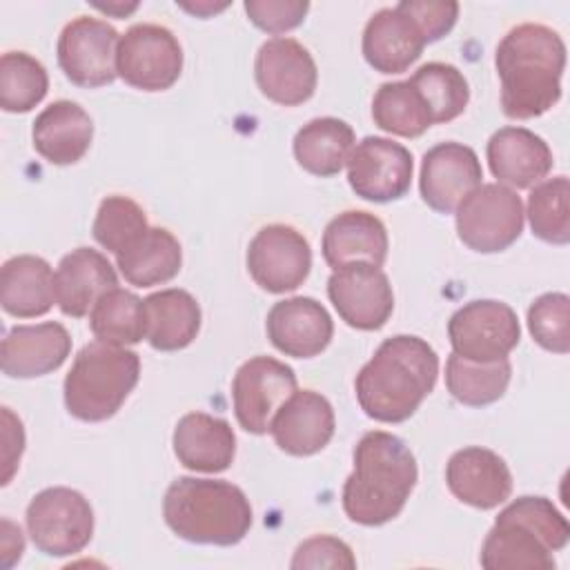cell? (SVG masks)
<instances>
[{
	"instance_id": "5",
	"label": "cell",
	"mask_w": 570,
	"mask_h": 570,
	"mask_svg": "<svg viewBox=\"0 0 570 570\" xmlns=\"http://www.w3.org/2000/svg\"><path fill=\"white\" fill-rule=\"evenodd\" d=\"M163 517L169 530L189 543L236 546L249 532L254 514L238 485L178 476L165 492Z\"/></svg>"
},
{
	"instance_id": "30",
	"label": "cell",
	"mask_w": 570,
	"mask_h": 570,
	"mask_svg": "<svg viewBox=\"0 0 570 570\" xmlns=\"http://www.w3.org/2000/svg\"><path fill=\"white\" fill-rule=\"evenodd\" d=\"M296 163L321 178L336 176L354 149V129L334 116L305 122L292 142Z\"/></svg>"
},
{
	"instance_id": "17",
	"label": "cell",
	"mask_w": 570,
	"mask_h": 570,
	"mask_svg": "<svg viewBox=\"0 0 570 570\" xmlns=\"http://www.w3.org/2000/svg\"><path fill=\"white\" fill-rule=\"evenodd\" d=\"M483 169L476 151L463 142H439L423 154L419 191L428 207L452 214L459 203L481 185Z\"/></svg>"
},
{
	"instance_id": "39",
	"label": "cell",
	"mask_w": 570,
	"mask_h": 570,
	"mask_svg": "<svg viewBox=\"0 0 570 570\" xmlns=\"http://www.w3.org/2000/svg\"><path fill=\"white\" fill-rule=\"evenodd\" d=\"M528 330L548 352H570V298L563 292L541 294L528 307Z\"/></svg>"
},
{
	"instance_id": "26",
	"label": "cell",
	"mask_w": 570,
	"mask_h": 570,
	"mask_svg": "<svg viewBox=\"0 0 570 570\" xmlns=\"http://www.w3.org/2000/svg\"><path fill=\"white\" fill-rule=\"evenodd\" d=\"M94 120L73 100H56L47 105L33 120V149L51 165L78 163L91 145Z\"/></svg>"
},
{
	"instance_id": "13",
	"label": "cell",
	"mask_w": 570,
	"mask_h": 570,
	"mask_svg": "<svg viewBox=\"0 0 570 570\" xmlns=\"http://www.w3.org/2000/svg\"><path fill=\"white\" fill-rule=\"evenodd\" d=\"M312 269L307 238L292 225L272 223L261 227L247 247V272L269 294L294 292Z\"/></svg>"
},
{
	"instance_id": "9",
	"label": "cell",
	"mask_w": 570,
	"mask_h": 570,
	"mask_svg": "<svg viewBox=\"0 0 570 570\" xmlns=\"http://www.w3.org/2000/svg\"><path fill=\"white\" fill-rule=\"evenodd\" d=\"M448 338L452 354L472 363H497L519 345L521 325L508 303L479 298L450 316Z\"/></svg>"
},
{
	"instance_id": "35",
	"label": "cell",
	"mask_w": 570,
	"mask_h": 570,
	"mask_svg": "<svg viewBox=\"0 0 570 570\" xmlns=\"http://www.w3.org/2000/svg\"><path fill=\"white\" fill-rule=\"evenodd\" d=\"M410 82L428 105L434 125L459 118L470 102L468 80L454 65L425 62L412 73Z\"/></svg>"
},
{
	"instance_id": "42",
	"label": "cell",
	"mask_w": 570,
	"mask_h": 570,
	"mask_svg": "<svg viewBox=\"0 0 570 570\" xmlns=\"http://www.w3.org/2000/svg\"><path fill=\"white\" fill-rule=\"evenodd\" d=\"M396 7L414 20L425 42L448 36L459 18V2L454 0H401Z\"/></svg>"
},
{
	"instance_id": "10",
	"label": "cell",
	"mask_w": 570,
	"mask_h": 570,
	"mask_svg": "<svg viewBox=\"0 0 570 570\" xmlns=\"http://www.w3.org/2000/svg\"><path fill=\"white\" fill-rule=\"evenodd\" d=\"M183 71V47L163 24L138 22L129 27L116 51V73L134 89L165 91Z\"/></svg>"
},
{
	"instance_id": "11",
	"label": "cell",
	"mask_w": 570,
	"mask_h": 570,
	"mask_svg": "<svg viewBox=\"0 0 570 570\" xmlns=\"http://www.w3.org/2000/svg\"><path fill=\"white\" fill-rule=\"evenodd\" d=\"M120 33L100 18L78 16L69 20L56 45L58 65L69 82L96 89L114 82Z\"/></svg>"
},
{
	"instance_id": "45",
	"label": "cell",
	"mask_w": 570,
	"mask_h": 570,
	"mask_svg": "<svg viewBox=\"0 0 570 570\" xmlns=\"http://www.w3.org/2000/svg\"><path fill=\"white\" fill-rule=\"evenodd\" d=\"M180 7H183V9H187V11H191V13H196V16H207V13H212V11L216 13V11L225 9L227 4H220V7H216V4H209V2L205 4V2H203V4H180Z\"/></svg>"
},
{
	"instance_id": "38",
	"label": "cell",
	"mask_w": 570,
	"mask_h": 570,
	"mask_svg": "<svg viewBox=\"0 0 570 570\" xmlns=\"http://www.w3.org/2000/svg\"><path fill=\"white\" fill-rule=\"evenodd\" d=\"M149 229L145 209L131 200L129 196H107L100 200L91 234L100 247L111 252L114 256L122 254L131 247L145 232Z\"/></svg>"
},
{
	"instance_id": "4",
	"label": "cell",
	"mask_w": 570,
	"mask_h": 570,
	"mask_svg": "<svg viewBox=\"0 0 570 570\" xmlns=\"http://www.w3.org/2000/svg\"><path fill=\"white\" fill-rule=\"evenodd\" d=\"M568 539L570 525L550 499L519 497L499 512L479 561L485 570H552Z\"/></svg>"
},
{
	"instance_id": "24",
	"label": "cell",
	"mask_w": 570,
	"mask_h": 570,
	"mask_svg": "<svg viewBox=\"0 0 570 570\" xmlns=\"http://www.w3.org/2000/svg\"><path fill=\"white\" fill-rule=\"evenodd\" d=\"M425 38L414 20L399 7L379 9L363 29V58L379 73H403L414 65L423 49Z\"/></svg>"
},
{
	"instance_id": "21",
	"label": "cell",
	"mask_w": 570,
	"mask_h": 570,
	"mask_svg": "<svg viewBox=\"0 0 570 570\" xmlns=\"http://www.w3.org/2000/svg\"><path fill=\"white\" fill-rule=\"evenodd\" d=\"M71 354V336L65 325L45 321L16 325L0 345L2 372L11 379H36L58 370Z\"/></svg>"
},
{
	"instance_id": "3",
	"label": "cell",
	"mask_w": 570,
	"mask_h": 570,
	"mask_svg": "<svg viewBox=\"0 0 570 570\" xmlns=\"http://www.w3.org/2000/svg\"><path fill=\"white\" fill-rule=\"evenodd\" d=\"M416 479V459L403 439L383 430L365 432L354 445V470L343 483V512L358 525H383L401 514Z\"/></svg>"
},
{
	"instance_id": "32",
	"label": "cell",
	"mask_w": 570,
	"mask_h": 570,
	"mask_svg": "<svg viewBox=\"0 0 570 570\" xmlns=\"http://www.w3.org/2000/svg\"><path fill=\"white\" fill-rule=\"evenodd\" d=\"M512 376V365L508 358L497 363H472L456 354L445 361V385L452 399L461 405L483 407L499 401Z\"/></svg>"
},
{
	"instance_id": "15",
	"label": "cell",
	"mask_w": 570,
	"mask_h": 570,
	"mask_svg": "<svg viewBox=\"0 0 570 570\" xmlns=\"http://www.w3.org/2000/svg\"><path fill=\"white\" fill-rule=\"evenodd\" d=\"M327 296L354 330H381L394 309V292L387 274L372 263H347L327 278Z\"/></svg>"
},
{
	"instance_id": "44",
	"label": "cell",
	"mask_w": 570,
	"mask_h": 570,
	"mask_svg": "<svg viewBox=\"0 0 570 570\" xmlns=\"http://www.w3.org/2000/svg\"><path fill=\"white\" fill-rule=\"evenodd\" d=\"M98 11H102V13H107V16H116V18H125V16H129L131 11H136L138 9V2H131V4H122V2H111V4H94Z\"/></svg>"
},
{
	"instance_id": "16",
	"label": "cell",
	"mask_w": 570,
	"mask_h": 570,
	"mask_svg": "<svg viewBox=\"0 0 570 570\" xmlns=\"http://www.w3.org/2000/svg\"><path fill=\"white\" fill-rule=\"evenodd\" d=\"M254 78L261 94L283 107H296L316 91L318 71L312 53L294 38H269L254 60Z\"/></svg>"
},
{
	"instance_id": "40",
	"label": "cell",
	"mask_w": 570,
	"mask_h": 570,
	"mask_svg": "<svg viewBox=\"0 0 570 570\" xmlns=\"http://www.w3.org/2000/svg\"><path fill=\"white\" fill-rule=\"evenodd\" d=\"M243 7L258 29L274 33L276 38L278 33L296 29L309 11L307 0H247Z\"/></svg>"
},
{
	"instance_id": "2",
	"label": "cell",
	"mask_w": 570,
	"mask_h": 570,
	"mask_svg": "<svg viewBox=\"0 0 570 570\" xmlns=\"http://www.w3.org/2000/svg\"><path fill=\"white\" fill-rule=\"evenodd\" d=\"M439 356L421 336L385 338L358 370L354 392L361 410L379 423L407 421L434 390Z\"/></svg>"
},
{
	"instance_id": "6",
	"label": "cell",
	"mask_w": 570,
	"mask_h": 570,
	"mask_svg": "<svg viewBox=\"0 0 570 570\" xmlns=\"http://www.w3.org/2000/svg\"><path fill=\"white\" fill-rule=\"evenodd\" d=\"M140 379V356L134 350L102 341L87 343L65 376L67 412L80 421L111 419Z\"/></svg>"
},
{
	"instance_id": "1",
	"label": "cell",
	"mask_w": 570,
	"mask_h": 570,
	"mask_svg": "<svg viewBox=\"0 0 570 570\" xmlns=\"http://www.w3.org/2000/svg\"><path fill=\"white\" fill-rule=\"evenodd\" d=\"M501 80V109L508 118L530 120L552 109L561 98L566 42L546 24L512 27L494 53Z\"/></svg>"
},
{
	"instance_id": "31",
	"label": "cell",
	"mask_w": 570,
	"mask_h": 570,
	"mask_svg": "<svg viewBox=\"0 0 570 570\" xmlns=\"http://www.w3.org/2000/svg\"><path fill=\"white\" fill-rule=\"evenodd\" d=\"M116 265L129 285L154 287L180 272L183 249L169 229L149 227L131 247L116 256Z\"/></svg>"
},
{
	"instance_id": "12",
	"label": "cell",
	"mask_w": 570,
	"mask_h": 570,
	"mask_svg": "<svg viewBox=\"0 0 570 570\" xmlns=\"http://www.w3.org/2000/svg\"><path fill=\"white\" fill-rule=\"evenodd\" d=\"M296 392V374L272 356H252L234 374L232 401L238 425L249 434L269 432L278 407Z\"/></svg>"
},
{
	"instance_id": "33",
	"label": "cell",
	"mask_w": 570,
	"mask_h": 570,
	"mask_svg": "<svg viewBox=\"0 0 570 570\" xmlns=\"http://www.w3.org/2000/svg\"><path fill=\"white\" fill-rule=\"evenodd\" d=\"M374 125L401 138H419L434 122L421 94L410 80L383 82L372 98Z\"/></svg>"
},
{
	"instance_id": "34",
	"label": "cell",
	"mask_w": 570,
	"mask_h": 570,
	"mask_svg": "<svg viewBox=\"0 0 570 570\" xmlns=\"http://www.w3.org/2000/svg\"><path fill=\"white\" fill-rule=\"evenodd\" d=\"M89 327L96 341L109 345H136L145 338V305L134 292L114 287L98 298L89 312Z\"/></svg>"
},
{
	"instance_id": "20",
	"label": "cell",
	"mask_w": 570,
	"mask_h": 570,
	"mask_svg": "<svg viewBox=\"0 0 570 570\" xmlns=\"http://www.w3.org/2000/svg\"><path fill=\"white\" fill-rule=\"evenodd\" d=\"M445 483L461 503L476 510H492L512 494V472L508 463L497 452L481 445L461 448L450 456Z\"/></svg>"
},
{
	"instance_id": "14",
	"label": "cell",
	"mask_w": 570,
	"mask_h": 570,
	"mask_svg": "<svg viewBox=\"0 0 570 570\" xmlns=\"http://www.w3.org/2000/svg\"><path fill=\"white\" fill-rule=\"evenodd\" d=\"M414 158L407 147L383 136H365L347 158L352 191L370 203L399 200L410 191Z\"/></svg>"
},
{
	"instance_id": "8",
	"label": "cell",
	"mask_w": 570,
	"mask_h": 570,
	"mask_svg": "<svg viewBox=\"0 0 570 570\" xmlns=\"http://www.w3.org/2000/svg\"><path fill=\"white\" fill-rule=\"evenodd\" d=\"M454 212L459 240L479 254L503 252L523 232L521 196L499 183H481Z\"/></svg>"
},
{
	"instance_id": "37",
	"label": "cell",
	"mask_w": 570,
	"mask_h": 570,
	"mask_svg": "<svg viewBox=\"0 0 570 570\" xmlns=\"http://www.w3.org/2000/svg\"><path fill=\"white\" fill-rule=\"evenodd\" d=\"M530 229L537 238L566 245L570 240V183L568 176H554L537 183L528 196Z\"/></svg>"
},
{
	"instance_id": "22",
	"label": "cell",
	"mask_w": 570,
	"mask_h": 570,
	"mask_svg": "<svg viewBox=\"0 0 570 570\" xmlns=\"http://www.w3.org/2000/svg\"><path fill=\"white\" fill-rule=\"evenodd\" d=\"M488 165L499 185L528 189L541 183L554 160L548 142L525 127H501L488 140Z\"/></svg>"
},
{
	"instance_id": "27",
	"label": "cell",
	"mask_w": 570,
	"mask_h": 570,
	"mask_svg": "<svg viewBox=\"0 0 570 570\" xmlns=\"http://www.w3.org/2000/svg\"><path fill=\"white\" fill-rule=\"evenodd\" d=\"M387 229L383 220L363 209H347L334 216L323 232V258L336 269L347 263H372L381 267L387 258Z\"/></svg>"
},
{
	"instance_id": "36",
	"label": "cell",
	"mask_w": 570,
	"mask_h": 570,
	"mask_svg": "<svg viewBox=\"0 0 570 570\" xmlns=\"http://www.w3.org/2000/svg\"><path fill=\"white\" fill-rule=\"evenodd\" d=\"M49 89L45 65L24 53L7 51L0 58V107L9 114L31 111Z\"/></svg>"
},
{
	"instance_id": "43",
	"label": "cell",
	"mask_w": 570,
	"mask_h": 570,
	"mask_svg": "<svg viewBox=\"0 0 570 570\" xmlns=\"http://www.w3.org/2000/svg\"><path fill=\"white\" fill-rule=\"evenodd\" d=\"M24 539L20 525H13L9 519H2V566L11 568L16 559L22 557Z\"/></svg>"
},
{
	"instance_id": "28",
	"label": "cell",
	"mask_w": 570,
	"mask_h": 570,
	"mask_svg": "<svg viewBox=\"0 0 570 570\" xmlns=\"http://www.w3.org/2000/svg\"><path fill=\"white\" fill-rule=\"evenodd\" d=\"M147 343L158 352H178L187 347L200 330L198 301L180 289L169 287L142 298Z\"/></svg>"
},
{
	"instance_id": "19",
	"label": "cell",
	"mask_w": 570,
	"mask_h": 570,
	"mask_svg": "<svg viewBox=\"0 0 570 570\" xmlns=\"http://www.w3.org/2000/svg\"><path fill=\"white\" fill-rule=\"evenodd\" d=\"M336 419L332 403L314 390H296L274 414L269 434L292 456H312L334 436Z\"/></svg>"
},
{
	"instance_id": "23",
	"label": "cell",
	"mask_w": 570,
	"mask_h": 570,
	"mask_svg": "<svg viewBox=\"0 0 570 570\" xmlns=\"http://www.w3.org/2000/svg\"><path fill=\"white\" fill-rule=\"evenodd\" d=\"M118 287V276L109 258L91 247L65 254L53 274L56 303L65 316H87L100 296Z\"/></svg>"
},
{
	"instance_id": "7",
	"label": "cell",
	"mask_w": 570,
	"mask_h": 570,
	"mask_svg": "<svg viewBox=\"0 0 570 570\" xmlns=\"http://www.w3.org/2000/svg\"><path fill=\"white\" fill-rule=\"evenodd\" d=\"M27 530L47 557L82 552L94 537V508L78 490L56 485L40 490L27 505Z\"/></svg>"
},
{
	"instance_id": "25",
	"label": "cell",
	"mask_w": 570,
	"mask_h": 570,
	"mask_svg": "<svg viewBox=\"0 0 570 570\" xmlns=\"http://www.w3.org/2000/svg\"><path fill=\"white\" fill-rule=\"evenodd\" d=\"M174 454L191 472H225L236 456L232 425L207 412H187L174 428Z\"/></svg>"
},
{
	"instance_id": "41",
	"label": "cell",
	"mask_w": 570,
	"mask_h": 570,
	"mask_svg": "<svg viewBox=\"0 0 570 570\" xmlns=\"http://www.w3.org/2000/svg\"><path fill=\"white\" fill-rule=\"evenodd\" d=\"M294 570L301 568H343V570H354L356 559L352 548L330 534H316L305 539L289 563Z\"/></svg>"
},
{
	"instance_id": "18",
	"label": "cell",
	"mask_w": 570,
	"mask_h": 570,
	"mask_svg": "<svg viewBox=\"0 0 570 570\" xmlns=\"http://www.w3.org/2000/svg\"><path fill=\"white\" fill-rule=\"evenodd\" d=\"M265 330L272 345L285 356L312 358L330 345L334 321L316 298L292 296L272 305Z\"/></svg>"
},
{
	"instance_id": "29",
	"label": "cell",
	"mask_w": 570,
	"mask_h": 570,
	"mask_svg": "<svg viewBox=\"0 0 570 570\" xmlns=\"http://www.w3.org/2000/svg\"><path fill=\"white\" fill-rule=\"evenodd\" d=\"M56 301L51 265L33 254H20L2 265L0 303L16 318L42 316Z\"/></svg>"
}]
</instances>
